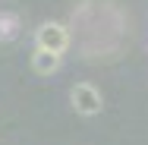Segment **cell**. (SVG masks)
Here are the masks:
<instances>
[{
    "instance_id": "obj_1",
    "label": "cell",
    "mask_w": 148,
    "mask_h": 145,
    "mask_svg": "<svg viewBox=\"0 0 148 145\" xmlns=\"http://www.w3.org/2000/svg\"><path fill=\"white\" fill-rule=\"evenodd\" d=\"M69 41H73L69 29H66L63 22H57V19H47V22H41V25L35 29V47H38V51L66 54V51H69Z\"/></svg>"
},
{
    "instance_id": "obj_3",
    "label": "cell",
    "mask_w": 148,
    "mask_h": 145,
    "mask_svg": "<svg viewBox=\"0 0 148 145\" xmlns=\"http://www.w3.org/2000/svg\"><path fill=\"white\" fill-rule=\"evenodd\" d=\"M60 66H63V54H51V51H38V47H35V54H32V69H35L38 76H54Z\"/></svg>"
},
{
    "instance_id": "obj_4",
    "label": "cell",
    "mask_w": 148,
    "mask_h": 145,
    "mask_svg": "<svg viewBox=\"0 0 148 145\" xmlns=\"http://www.w3.org/2000/svg\"><path fill=\"white\" fill-rule=\"evenodd\" d=\"M16 35H19V16L0 13V41H13Z\"/></svg>"
},
{
    "instance_id": "obj_2",
    "label": "cell",
    "mask_w": 148,
    "mask_h": 145,
    "mask_svg": "<svg viewBox=\"0 0 148 145\" xmlns=\"http://www.w3.org/2000/svg\"><path fill=\"white\" fill-rule=\"evenodd\" d=\"M69 104H73V111H76V114L95 117V114H101L104 98H101V91L91 85V82H76V85L69 88Z\"/></svg>"
}]
</instances>
